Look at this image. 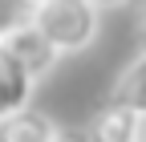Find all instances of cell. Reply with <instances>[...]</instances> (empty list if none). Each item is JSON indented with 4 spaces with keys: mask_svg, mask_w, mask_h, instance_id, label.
I'll return each instance as SVG.
<instances>
[{
    "mask_svg": "<svg viewBox=\"0 0 146 142\" xmlns=\"http://www.w3.org/2000/svg\"><path fill=\"white\" fill-rule=\"evenodd\" d=\"M33 25L45 33V37L65 53H81L98 41V29H102V8L94 0H49V4L33 8Z\"/></svg>",
    "mask_w": 146,
    "mask_h": 142,
    "instance_id": "cell-1",
    "label": "cell"
},
{
    "mask_svg": "<svg viewBox=\"0 0 146 142\" xmlns=\"http://www.w3.org/2000/svg\"><path fill=\"white\" fill-rule=\"evenodd\" d=\"M0 61L25 69L33 81H41V77H49L57 69L61 49L33 25V16H16V21L0 25Z\"/></svg>",
    "mask_w": 146,
    "mask_h": 142,
    "instance_id": "cell-2",
    "label": "cell"
},
{
    "mask_svg": "<svg viewBox=\"0 0 146 142\" xmlns=\"http://www.w3.org/2000/svg\"><path fill=\"white\" fill-rule=\"evenodd\" d=\"M85 138L89 142H146V118H138L134 110H126L118 102H110L94 114Z\"/></svg>",
    "mask_w": 146,
    "mask_h": 142,
    "instance_id": "cell-3",
    "label": "cell"
},
{
    "mask_svg": "<svg viewBox=\"0 0 146 142\" xmlns=\"http://www.w3.org/2000/svg\"><path fill=\"white\" fill-rule=\"evenodd\" d=\"M110 102H118V106H126V110H134L138 118H146V45L118 73V81L110 85Z\"/></svg>",
    "mask_w": 146,
    "mask_h": 142,
    "instance_id": "cell-4",
    "label": "cell"
},
{
    "mask_svg": "<svg viewBox=\"0 0 146 142\" xmlns=\"http://www.w3.org/2000/svg\"><path fill=\"white\" fill-rule=\"evenodd\" d=\"M33 77L25 73V69H16V65H8V61H0V122H8V118H16V114H25V110H33Z\"/></svg>",
    "mask_w": 146,
    "mask_h": 142,
    "instance_id": "cell-5",
    "label": "cell"
},
{
    "mask_svg": "<svg viewBox=\"0 0 146 142\" xmlns=\"http://www.w3.org/2000/svg\"><path fill=\"white\" fill-rule=\"evenodd\" d=\"M61 126H53V118L41 110H25L8 122H0V142H53Z\"/></svg>",
    "mask_w": 146,
    "mask_h": 142,
    "instance_id": "cell-6",
    "label": "cell"
},
{
    "mask_svg": "<svg viewBox=\"0 0 146 142\" xmlns=\"http://www.w3.org/2000/svg\"><path fill=\"white\" fill-rule=\"evenodd\" d=\"M53 142H89L81 130H57V138H53Z\"/></svg>",
    "mask_w": 146,
    "mask_h": 142,
    "instance_id": "cell-7",
    "label": "cell"
},
{
    "mask_svg": "<svg viewBox=\"0 0 146 142\" xmlns=\"http://www.w3.org/2000/svg\"><path fill=\"white\" fill-rule=\"evenodd\" d=\"M98 8H118V4H130V0H94Z\"/></svg>",
    "mask_w": 146,
    "mask_h": 142,
    "instance_id": "cell-8",
    "label": "cell"
},
{
    "mask_svg": "<svg viewBox=\"0 0 146 142\" xmlns=\"http://www.w3.org/2000/svg\"><path fill=\"white\" fill-rule=\"evenodd\" d=\"M21 4H29V12H33V8H41V4H49V0H21Z\"/></svg>",
    "mask_w": 146,
    "mask_h": 142,
    "instance_id": "cell-9",
    "label": "cell"
},
{
    "mask_svg": "<svg viewBox=\"0 0 146 142\" xmlns=\"http://www.w3.org/2000/svg\"><path fill=\"white\" fill-rule=\"evenodd\" d=\"M142 41H146V12H142Z\"/></svg>",
    "mask_w": 146,
    "mask_h": 142,
    "instance_id": "cell-10",
    "label": "cell"
}]
</instances>
